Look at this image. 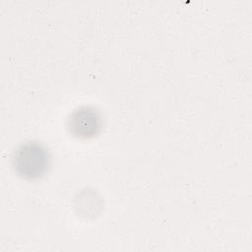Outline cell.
<instances>
[{"label": "cell", "mask_w": 252, "mask_h": 252, "mask_svg": "<svg viewBox=\"0 0 252 252\" xmlns=\"http://www.w3.org/2000/svg\"><path fill=\"white\" fill-rule=\"evenodd\" d=\"M69 133L83 140L97 136L102 129V116L100 112L89 105H83L74 109L67 119Z\"/></svg>", "instance_id": "obj_2"}, {"label": "cell", "mask_w": 252, "mask_h": 252, "mask_svg": "<svg viewBox=\"0 0 252 252\" xmlns=\"http://www.w3.org/2000/svg\"><path fill=\"white\" fill-rule=\"evenodd\" d=\"M11 162L19 176L33 180L47 173L51 165V158L48 149L40 142L26 141L14 150Z\"/></svg>", "instance_id": "obj_1"}]
</instances>
